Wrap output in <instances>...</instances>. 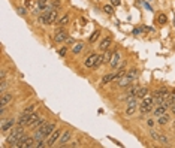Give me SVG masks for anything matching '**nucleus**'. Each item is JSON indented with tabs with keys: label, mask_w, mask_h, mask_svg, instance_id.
Masks as SVG:
<instances>
[{
	"label": "nucleus",
	"mask_w": 175,
	"mask_h": 148,
	"mask_svg": "<svg viewBox=\"0 0 175 148\" xmlns=\"http://www.w3.org/2000/svg\"><path fill=\"white\" fill-rule=\"evenodd\" d=\"M69 21H71V17H69V14H64L60 19H58V26H61V27H64V26H68L69 24Z\"/></svg>",
	"instance_id": "20"
},
{
	"label": "nucleus",
	"mask_w": 175,
	"mask_h": 148,
	"mask_svg": "<svg viewBox=\"0 0 175 148\" xmlns=\"http://www.w3.org/2000/svg\"><path fill=\"white\" fill-rule=\"evenodd\" d=\"M166 111H168V108L163 106V105H156L154 109H153V112H154V117H156V118L160 117V115H163V114H166Z\"/></svg>",
	"instance_id": "16"
},
{
	"label": "nucleus",
	"mask_w": 175,
	"mask_h": 148,
	"mask_svg": "<svg viewBox=\"0 0 175 148\" xmlns=\"http://www.w3.org/2000/svg\"><path fill=\"white\" fill-rule=\"evenodd\" d=\"M154 106H156V105H148V103L139 102V106H138V109H139L141 115H145V114H150V112H153V109H154Z\"/></svg>",
	"instance_id": "9"
},
{
	"label": "nucleus",
	"mask_w": 175,
	"mask_h": 148,
	"mask_svg": "<svg viewBox=\"0 0 175 148\" xmlns=\"http://www.w3.org/2000/svg\"><path fill=\"white\" fill-rule=\"evenodd\" d=\"M61 130L60 129H55L48 138H47V147H54L55 145V142H58V139H60V136H61Z\"/></svg>",
	"instance_id": "5"
},
{
	"label": "nucleus",
	"mask_w": 175,
	"mask_h": 148,
	"mask_svg": "<svg viewBox=\"0 0 175 148\" xmlns=\"http://www.w3.org/2000/svg\"><path fill=\"white\" fill-rule=\"evenodd\" d=\"M150 136H151V139L154 141V142H159V136H160V135H159V133L154 130V127H153V129H150Z\"/></svg>",
	"instance_id": "29"
},
{
	"label": "nucleus",
	"mask_w": 175,
	"mask_h": 148,
	"mask_svg": "<svg viewBox=\"0 0 175 148\" xmlns=\"http://www.w3.org/2000/svg\"><path fill=\"white\" fill-rule=\"evenodd\" d=\"M171 111H172V115H175V100H174L172 105H171Z\"/></svg>",
	"instance_id": "43"
},
{
	"label": "nucleus",
	"mask_w": 175,
	"mask_h": 148,
	"mask_svg": "<svg viewBox=\"0 0 175 148\" xmlns=\"http://www.w3.org/2000/svg\"><path fill=\"white\" fill-rule=\"evenodd\" d=\"M37 21H39L40 24H48V15L42 12L40 15H37Z\"/></svg>",
	"instance_id": "27"
},
{
	"label": "nucleus",
	"mask_w": 175,
	"mask_h": 148,
	"mask_svg": "<svg viewBox=\"0 0 175 148\" xmlns=\"http://www.w3.org/2000/svg\"><path fill=\"white\" fill-rule=\"evenodd\" d=\"M66 53H68V46H61L60 51H58V56L60 57H64V56H66Z\"/></svg>",
	"instance_id": "35"
},
{
	"label": "nucleus",
	"mask_w": 175,
	"mask_h": 148,
	"mask_svg": "<svg viewBox=\"0 0 175 148\" xmlns=\"http://www.w3.org/2000/svg\"><path fill=\"white\" fill-rule=\"evenodd\" d=\"M157 22L160 24V26H165V24L168 22V17H166V14H159V17H157Z\"/></svg>",
	"instance_id": "26"
},
{
	"label": "nucleus",
	"mask_w": 175,
	"mask_h": 148,
	"mask_svg": "<svg viewBox=\"0 0 175 148\" xmlns=\"http://www.w3.org/2000/svg\"><path fill=\"white\" fill-rule=\"evenodd\" d=\"M120 63H121V54H120V51H114L109 64H111L112 69H117V67H120Z\"/></svg>",
	"instance_id": "8"
},
{
	"label": "nucleus",
	"mask_w": 175,
	"mask_h": 148,
	"mask_svg": "<svg viewBox=\"0 0 175 148\" xmlns=\"http://www.w3.org/2000/svg\"><path fill=\"white\" fill-rule=\"evenodd\" d=\"M66 43H68V45H75L76 42H75L73 38H68V39H66Z\"/></svg>",
	"instance_id": "40"
},
{
	"label": "nucleus",
	"mask_w": 175,
	"mask_h": 148,
	"mask_svg": "<svg viewBox=\"0 0 175 148\" xmlns=\"http://www.w3.org/2000/svg\"><path fill=\"white\" fill-rule=\"evenodd\" d=\"M57 18H58V12L57 11H51L48 14V24H50V26H51V24H55Z\"/></svg>",
	"instance_id": "19"
},
{
	"label": "nucleus",
	"mask_w": 175,
	"mask_h": 148,
	"mask_svg": "<svg viewBox=\"0 0 175 148\" xmlns=\"http://www.w3.org/2000/svg\"><path fill=\"white\" fill-rule=\"evenodd\" d=\"M103 12L108 14V15H112L114 14V6L112 5H105L103 6Z\"/></svg>",
	"instance_id": "31"
},
{
	"label": "nucleus",
	"mask_w": 175,
	"mask_h": 148,
	"mask_svg": "<svg viewBox=\"0 0 175 148\" xmlns=\"http://www.w3.org/2000/svg\"><path fill=\"white\" fill-rule=\"evenodd\" d=\"M171 123V115L169 114H163L160 117H157V124L159 126H166Z\"/></svg>",
	"instance_id": "13"
},
{
	"label": "nucleus",
	"mask_w": 175,
	"mask_h": 148,
	"mask_svg": "<svg viewBox=\"0 0 175 148\" xmlns=\"http://www.w3.org/2000/svg\"><path fill=\"white\" fill-rule=\"evenodd\" d=\"M111 43H112V38H106V39H103L102 42H100V45H99V48H100V51H108V48L111 46Z\"/></svg>",
	"instance_id": "17"
},
{
	"label": "nucleus",
	"mask_w": 175,
	"mask_h": 148,
	"mask_svg": "<svg viewBox=\"0 0 175 148\" xmlns=\"http://www.w3.org/2000/svg\"><path fill=\"white\" fill-rule=\"evenodd\" d=\"M71 138H72V130L71 129H66V130H63L60 139H58V147H64V145H68L71 142Z\"/></svg>",
	"instance_id": "6"
},
{
	"label": "nucleus",
	"mask_w": 175,
	"mask_h": 148,
	"mask_svg": "<svg viewBox=\"0 0 175 148\" xmlns=\"http://www.w3.org/2000/svg\"><path fill=\"white\" fill-rule=\"evenodd\" d=\"M97 56L99 54H96V53H91L89 57H87L85 60H84V66L85 67H94V63H96V60H97Z\"/></svg>",
	"instance_id": "10"
},
{
	"label": "nucleus",
	"mask_w": 175,
	"mask_h": 148,
	"mask_svg": "<svg viewBox=\"0 0 175 148\" xmlns=\"http://www.w3.org/2000/svg\"><path fill=\"white\" fill-rule=\"evenodd\" d=\"M82 144H81V139H76V141H73L72 144H69V147L71 148H76V147H81Z\"/></svg>",
	"instance_id": "36"
},
{
	"label": "nucleus",
	"mask_w": 175,
	"mask_h": 148,
	"mask_svg": "<svg viewBox=\"0 0 175 148\" xmlns=\"http://www.w3.org/2000/svg\"><path fill=\"white\" fill-rule=\"evenodd\" d=\"M145 124L148 126V129H153V127H154V118H147Z\"/></svg>",
	"instance_id": "34"
},
{
	"label": "nucleus",
	"mask_w": 175,
	"mask_h": 148,
	"mask_svg": "<svg viewBox=\"0 0 175 148\" xmlns=\"http://www.w3.org/2000/svg\"><path fill=\"white\" fill-rule=\"evenodd\" d=\"M168 99H169V102H171V103L175 100V90H174L172 93H169V97H168Z\"/></svg>",
	"instance_id": "39"
},
{
	"label": "nucleus",
	"mask_w": 175,
	"mask_h": 148,
	"mask_svg": "<svg viewBox=\"0 0 175 148\" xmlns=\"http://www.w3.org/2000/svg\"><path fill=\"white\" fill-rule=\"evenodd\" d=\"M55 129H57V123H55V121H47L43 126H40L39 129L35 130V138H36V141H39V139H47Z\"/></svg>",
	"instance_id": "1"
},
{
	"label": "nucleus",
	"mask_w": 175,
	"mask_h": 148,
	"mask_svg": "<svg viewBox=\"0 0 175 148\" xmlns=\"http://www.w3.org/2000/svg\"><path fill=\"white\" fill-rule=\"evenodd\" d=\"M26 132H24V126H17L15 129H12V132L9 133V136L6 138V145L5 147H17L19 138L23 136Z\"/></svg>",
	"instance_id": "2"
},
{
	"label": "nucleus",
	"mask_w": 175,
	"mask_h": 148,
	"mask_svg": "<svg viewBox=\"0 0 175 148\" xmlns=\"http://www.w3.org/2000/svg\"><path fill=\"white\" fill-rule=\"evenodd\" d=\"M139 33H141V29H135L133 30V35H139Z\"/></svg>",
	"instance_id": "44"
},
{
	"label": "nucleus",
	"mask_w": 175,
	"mask_h": 148,
	"mask_svg": "<svg viewBox=\"0 0 175 148\" xmlns=\"http://www.w3.org/2000/svg\"><path fill=\"white\" fill-rule=\"evenodd\" d=\"M29 118H30V115H27V114H23V112H21V115L17 118V126H27Z\"/></svg>",
	"instance_id": "15"
},
{
	"label": "nucleus",
	"mask_w": 175,
	"mask_h": 148,
	"mask_svg": "<svg viewBox=\"0 0 175 148\" xmlns=\"http://www.w3.org/2000/svg\"><path fill=\"white\" fill-rule=\"evenodd\" d=\"M6 88H8V81L6 79H0V94L6 93Z\"/></svg>",
	"instance_id": "28"
},
{
	"label": "nucleus",
	"mask_w": 175,
	"mask_h": 148,
	"mask_svg": "<svg viewBox=\"0 0 175 148\" xmlns=\"http://www.w3.org/2000/svg\"><path fill=\"white\" fill-rule=\"evenodd\" d=\"M141 32H148V33H153V32H154V29H153V27H148V26H142V27H141Z\"/></svg>",
	"instance_id": "37"
},
{
	"label": "nucleus",
	"mask_w": 175,
	"mask_h": 148,
	"mask_svg": "<svg viewBox=\"0 0 175 148\" xmlns=\"http://www.w3.org/2000/svg\"><path fill=\"white\" fill-rule=\"evenodd\" d=\"M60 5H61V3H60V0H55L54 3H51V8H53L54 11H57V9L60 8Z\"/></svg>",
	"instance_id": "38"
},
{
	"label": "nucleus",
	"mask_w": 175,
	"mask_h": 148,
	"mask_svg": "<svg viewBox=\"0 0 175 148\" xmlns=\"http://www.w3.org/2000/svg\"><path fill=\"white\" fill-rule=\"evenodd\" d=\"M126 77H129L132 81H136V79H138V77H139V69H136V67L129 69V70L126 72Z\"/></svg>",
	"instance_id": "14"
},
{
	"label": "nucleus",
	"mask_w": 175,
	"mask_h": 148,
	"mask_svg": "<svg viewBox=\"0 0 175 148\" xmlns=\"http://www.w3.org/2000/svg\"><path fill=\"white\" fill-rule=\"evenodd\" d=\"M69 36H68V32H66V29H64V27H58L55 32H54V42L55 43H60V42H64V40H66Z\"/></svg>",
	"instance_id": "3"
},
{
	"label": "nucleus",
	"mask_w": 175,
	"mask_h": 148,
	"mask_svg": "<svg viewBox=\"0 0 175 148\" xmlns=\"http://www.w3.org/2000/svg\"><path fill=\"white\" fill-rule=\"evenodd\" d=\"M12 99H14V94L11 91L0 94V108H8V105L12 102Z\"/></svg>",
	"instance_id": "7"
},
{
	"label": "nucleus",
	"mask_w": 175,
	"mask_h": 148,
	"mask_svg": "<svg viewBox=\"0 0 175 148\" xmlns=\"http://www.w3.org/2000/svg\"><path fill=\"white\" fill-rule=\"evenodd\" d=\"M37 3H39V0H26L24 2V6L27 8V9H33V8H36L37 6Z\"/></svg>",
	"instance_id": "23"
},
{
	"label": "nucleus",
	"mask_w": 175,
	"mask_h": 148,
	"mask_svg": "<svg viewBox=\"0 0 175 148\" xmlns=\"http://www.w3.org/2000/svg\"><path fill=\"white\" fill-rule=\"evenodd\" d=\"M36 109H37V108H36V103H30V105H29V106H27V108L23 111V114H27V115H30V114H33Z\"/></svg>",
	"instance_id": "25"
},
{
	"label": "nucleus",
	"mask_w": 175,
	"mask_h": 148,
	"mask_svg": "<svg viewBox=\"0 0 175 148\" xmlns=\"http://www.w3.org/2000/svg\"><path fill=\"white\" fill-rule=\"evenodd\" d=\"M174 132H175V121H174Z\"/></svg>",
	"instance_id": "45"
},
{
	"label": "nucleus",
	"mask_w": 175,
	"mask_h": 148,
	"mask_svg": "<svg viewBox=\"0 0 175 148\" xmlns=\"http://www.w3.org/2000/svg\"><path fill=\"white\" fill-rule=\"evenodd\" d=\"M174 26H175V18H174Z\"/></svg>",
	"instance_id": "46"
},
{
	"label": "nucleus",
	"mask_w": 175,
	"mask_h": 148,
	"mask_svg": "<svg viewBox=\"0 0 175 148\" xmlns=\"http://www.w3.org/2000/svg\"><path fill=\"white\" fill-rule=\"evenodd\" d=\"M84 42H76L75 45H73V48H72V53L73 54H79L81 51H82V49H84Z\"/></svg>",
	"instance_id": "21"
},
{
	"label": "nucleus",
	"mask_w": 175,
	"mask_h": 148,
	"mask_svg": "<svg viewBox=\"0 0 175 148\" xmlns=\"http://www.w3.org/2000/svg\"><path fill=\"white\" fill-rule=\"evenodd\" d=\"M99 38H100V30H94V32L90 35V38H89V42H90V43H94V42H96Z\"/></svg>",
	"instance_id": "24"
},
{
	"label": "nucleus",
	"mask_w": 175,
	"mask_h": 148,
	"mask_svg": "<svg viewBox=\"0 0 175 148\" xmlns=\"http://www.w3.org/2000/svg\"><path fill=\"white\" fill-rule=\"evenodd\" d=\"M147 93H150L147 87H139V88H138V91H136V97L139 99V100H142V97H144Z\"/></svg>",
	"instance_id": "22"
},
{
	"label": "nucleus",
	"mask_w": 175,
	"mask_h": 148,
	"mask_svg": "<svg viewBox=\"0 0 175 148\" xmlns=\"http://www.w3.org/2000/svg\"><path fill=\"white\" fill-rule=\"evenodd\" d=\"M15 124H17V118H8V120L2 118V133L5 135L6 132L12 130Z\"/></svg>",
	"instance_id": "4"
},
{
	"label": "nucleus",
	"mask_w": 175,
	"mask_h": 148,
	"mask_svg": "<svg viewBox=\"0 0 175 148\" xmlns=\"http://www.w3.org/2000/svg\"><path fill=\"white\" fill-rule=\"evenodd\" d=\"M5 77H6V70L3 69L2 72H0V79H5Z\"/></svg>",
	"instance_id": "42"
},
{
	"label": "nucleus",
	"mask_w": 175,
	"mask_h": 148,
	"mask_svg": "<svg viewBox=\"0 0 175 148\" xmlns=\"http://www.w3.org/2000/svg\"><path fill=\"white\" fill-rule=\"evenodd\" d=\"M111 5L112 6H120L121 5V0H111Z\"/></svg>",
	"instance_id": "41"
},
{
	"label": "nucleus",
	"mask_w": 175,
	"mask_h": 148,
	"mask_svg": "<svg viewBox=\"0 0 175 148\" xmlns=\"http://www.w3.org/2000/svg\"><path fill=\"white\" fill-rule=\"evenodd\" d=\"M159 142H160L162 145H169V138L165 136V135H160V136H159Z\"/></svg>",
	"instance_id": "32"
},
{
	"label": "nucleus",
	"mask_w": 175,
	"mask_h": 148,
	"mask_svg": "<svg viewBox=\"0 0 175 148\" xmlns=\"http://www.w3.org/2000/svg\"><path fill=\"white\" fill-rule=\"evenodd\" d=\"M47 121H48V120H47V117H45V115H40V117H39V118H37V120H36L35 123H32V124H30L29 127H30V129H35V130H36V129H39L40 126H43V124H45Z\"/></svg>",
	"instance_id": "11"
},
{
	"label": "nucleus",
	"mask_w": 175,
	"mask_h": 148,
	"mask_svg": "<svg viewBox=\"0 0 175 148\" xmlns=\"http://www.w3.org/2000/svg\"><path fill=\"white\" fill-rule=\"evenodd\" d=\"M114 78H115V73H106V75L102 78V85H106V84H109V82H112L114 81Z\"/></svg>",
	"instance_id": "18"
},
{
	"label": "nucleus",
	"mask_w": 175,
	"mask_h": 148,
	"mask_svg": "<svg viewBox=\"0 0 175 148\" xmlns=\"http://www.w3.org/2000/svg\"><path fill=\"white\" fill-rule=\"evenodd\" d=\"M132 82H133L132 79H130L129 77H126V75H124V77H123V78H120V79H118L115 84H117L120 88H124V87H129V85L132 84Z\"/></svg>",
	"instance_id": "12"
},
{
	"label": "nucleus",
	"mask_w": 175,
	"mask_h": 148,
	"mask_svg": "<svg viewBox=\"0 0 175 148\" xmlns=\"http://www.w3.org/2000/svg\"><path fill=\"white\" fill-rule=\"evenodd\" d=\"M17 12H18V15L24 17V15L27 14V8H26V6H18V8H17Z\"/></svg>",
	"instance_id": "33"
},
{
	"label": "nucleus",
	"mask_w": 175,
	"mask_h": 148,
	"mask_svg": "<svg viewBox=\"0 0 175 148\" xmlns=\"http://www.w3.org/2000/svg\"><path fill=\"white\" fill-rule=\"evenodd\" d=\"M135 111H136V106H127L126 111H124V115L126 117H130V115L135 114Z\"/></svg>",
	"instance_id": "30"
}]
</instances>
